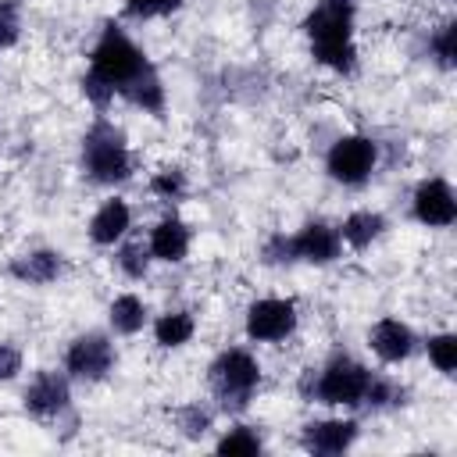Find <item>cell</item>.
Returning <instances> with one entry per match:
<instances>
[{"label":"cell","mask_w":457,"mask_h":457,"mask_svg":"<svg viewBox=\"0 0 457 457\" xmlns=\"http://www.w3.org/2000/svg\"><path fill=\"white\" fill-rule=\"evenodd\" d=\"M375 161H378V146L368 136H343V139L332 143V150L325 157V168H328V175L336 182L357 186V182H364L371 175Z\"/></svg>","instance_id":"8992f818"},{"label":"cell","mask_w":457,"mask_h":457,"mask_svg":"<svg viewBox=\"0 0 457 457\" xmlns=\"http://www.w3.org/2000/svg\"><path fill=\"white\" fill-rule=\"evenodd\" d=\"M150 189L161 196V200H179L186 193V171L182 168H161L154 179H150Z\"/></svg>","instance_id":"603a6c76"},{"label":"cell","mask_w":457,"mask_h":457,"mask_svg":"<svg viewBox=\"0 0 457 457\" xmlns=\"http://www.w3.org/2000/svg\"><path fill=\"white\" fill-rule=\"evenodd\" d=\"M21 371V350L11 343H0V382H11Z\"/></svg>","instance_id":"f1b7e54d"},{"label":"cell","mask_w":457,"mask_h":457,"mask_svg":"<svg viewBox=\"0 0 457 457\" xmlns=\"http://www.w3.org/2000/svg\"><path fill=\"white\" fill-rule=\"evenodd\" d=\"M118 264H121V271H125V275L143 278V275H146V264H150V246H143V243H129V246L121 250Z\"/></svg>","instance_id":"d4e9b609"},{"label":"cell","mask_w":457,"mask_h":457,"mask_svg":"<svg viewBox=\"0 0 457 457\" xmlns=\"http://www.w3.org/2000/svg\"><path fill=\"white\" fill-rule=\"evenodd\" d=\"M307 36H311V50L314 57L332 68V71H353L357 64V50H353V0H321L307 21H303Z\"/></svg>","instance_id":"6da1fadb"},{"label":"cell","mask_w":457,"mask_h":457,"mask_svg":"<svg viewBox=\"0 0 457 457\" xmlns=\"http://www.w3.org/2000/svg\"><path fill=\"white\" fill-rule=\"evenodd\" d=\"M143 325H146V307H143V300L132 296V293H121V296L111 303V328L121 332V336H136Z\"/></svg>","instance_id":"d6986e66"},{"label":"cell","mask_w":457,"mask_h":457,"mask_svg":"<svg viewBox=\"0 0 457 457\" xmlns=\"http://www.w3.org/2000/svg\"><path fill=\"white\" fill-rule=\"evenodd\" d=\"M371 339V350L382 357V361H403L411 350H414V332L400 321V318H382L371 325L368 332Z\"/></svg>","instance_id":"4fadbf2b"},{"label":"cell","mask_w":457,"mask_h":457,"mask_svg":"<svg viewBox=\"0 0 457 457\" xmlns=\"http://www.w3.org/2000/svg\"><path fill=\"white\" fill-rule=\"evenodd\" d=\"M414 218H418L421 225H432V228L453 225V218H457V200H453L450 182H443V179H425V182L414 189Z\"/></svg>","instance_id":"9c48e42d"},{"label":"cell","mask_w":457,"mask_h":457,"mask_svg":"<svg viewBox=\"0 0 457 457\" xmlns=\"http://www.w3.org/2000/svg\"><path fill=\"white\" fill-rule=\"evenodd\" d=\"M428 361H432L443 375H453V371H457V336H450V332L432 336V339H428Z\"/></svg>","instance_id":"44dd1931"},{"label":"cell","mask_w":457,"mask_h":457,"mask_svg":"<svg viewBox=\"0 0 457 457\" xmlns=\"http://www.w3.org/2000/svg\"><path fill=\"white\" fill-rule=\"evenodd\" d=\"M261 382V364L246 350H225L211 361V389L225 411H243Z\"/></svg>","instance_id":"5b68a950"},{"label":"cell","mask_w":457,"mask_h":457,"mask_svg":"<svg viewBox=\"0 0 457 457\" xmlns=\"http://www.w3.org/2000/svg\"><path fill=\"white\" fill-rule=\"evenodd\" d=\"M175 421H179V428H182L189 439H200V436L211 428V414H207V411H200L196 403H189V407L175 411Z\"/></svg>","instance_id":"cb8c5ba5"},{"label":"cell","mask_w":457,"mask_h":457,"mask_svg":"<svg viewBox=\"0 0 457 457\" xmlns=\"http://www.w3.org/2000/svg\"><path fill=\"white\" fill-rule=\"evenodd\" d=\"M146 68H150V61L143 57V50L121 29H114V25L104 29V36H100V43L93 46V57H89V75L93 79H100L107 89L121 93Z\"/></svg>","instance_id":"3957f363"},{"label":"cell","mask_w":457,"mask_h":457,"mask_svg":"<svg viewBox=\"0 0 457 457\" xmlns=\"http://www.w3.org/2000/svg\"><path fill=\"white\" fill-rule=\"evenodd\" d=\"M453 36H457V25H453V21H446V25L432 36V50H436V57H439L443 68H453V57H457V50H453Z\"/></svg>","instance_id":"4316f807"},{"label":"cell","mask_w":457,"mask_h":457,"mask_svg":"<svg viewBox=\"0 0 457 457\" xmlns=\"http://www.w3.org/2000/svg\"><path fill=\"white\" fill-rule=\"evenodd\" d=\"M121 96H129L136 107H143V111H150V114H161V111H164V86H161L154 64H150L136 82H129V86L121 89Z\"/></svg>","instance_id":"ac0fdd59"},{"label":"cell","mask_w":457,"mask_h":457,"mask_svg":"<svg viewBox=\"0 0 457 457\" xmlns=\"http://www.w3.org/2000/svg\"><path fill=\"white\" fill-rule=\"evenodd\" d=\"M382 228H386V218H382V214H375V211H353V214L343 221L339 239L350 243L353 250H364V246H371V243L382 236Z\"/></svg>","instance_id":"e0dca14e"},{"label":"cell","mask_w":457,"mask_h":457,"mask_svg":"<svg viewBox=\"0 0 457 457\" xmlns=\"http://www.w3.org/2000/svg\"><path fill=\"white\" fill-rule=\"evenodd\" d=\"M114 364V346L104 332H86L79 336L71 346H68V357H64V368L75 375V378H86V382H100L107 378Z\"/></svg>","instance_id":"ba28073f"},{"label":"cell","mask_w":457,"mask_h":457,"mask_svg":"<svg viewBox=\"0 0 457 457\" xmlns=\"http://www.w3.org/2000/svg\"><path fill=\"white\" fill-rule=\"evenodd\" d=\"M129 221H132L129 204H125V200H107V204L93 214V221H89V239L100 243V246H111L114 239H121V236L129 232Z\"/></svg>","instance_id":"9a60e30c"},{"label":"cell","mask_w":457,"mask_h":457,"mask_svg":"<svg viewBox=\"0 0 457 457\" xmlns=\"http://www.w3.org/2000/svg\"><path fill=\"white\" fill-rule=\"evenodd\" d=\"M150 257H157V261H168V264H175V261H182L186 253H189V228L179 221V218H164L154 232H150Z\"/></svg>","instance_id":"5bb4252c"},{"label":"cell","mask_w":457,"mask_h":457,"mask_svg":"<svg viewBox=\"0 0 457 457\" xmlns=\"http://www.w3.org/2000/svg\"><path fill=\"white\" fill-rule=\"evenodd\" d=\"M21 32V14H18V0H0V46L18 43Z\"/></svg>","instance_id":"484cf974"},{"label":"cell","mask_w":457,"mask_h":457,"mask_svg":"<svg viewBox=\"0 0 457 457\" xmlns=\"http://www.w3.org/2000/svg\"><path fill=\"white\" fill-rule=\"evenodd\" d=\"M357 439V421H311L303 425V450L311 453H343Z\"/></svg>","instance_id":"7c38bea8"},{"label":"cell","mask_w":457,"mask_h":457,"mask_svg":"<svg viewBox=\"0 0 457 457\" xmlns=\"http://www.w3.org/2000/svg\"><path fill=\"white\" fill-rule=\"evenodd\" d=\"M296 328V303L293 300H257L246 311V336L257 343H278Z\"/></svg>","instance_id":"52a82bcc"},{"label":"cell","mask_w":457,"mask_h":457,"mask_svg":"<svg viewBox=\"0 0 457 457\" xmlns=\"http://www.w3.org/2000/svg\"><path fill=\"white\" fill-rule=\"evenodd\" d=\"M218 453H261V436L246 425L232 428L228 436L218 439Z\"/></svg>","instance_id":"7402d4cb"},{"label":"cell","mask_w":457,"mask_h":457,"mask_svg":"<svg viewBox=\"0 0 457 457\" xmlns=\"http://www.w3.org/2000/svg\"><path fill=\"white\" fill-rule=\"evenodd\" d=\"M25 411H32L36 418H54L68 407L71 400V389H68V378L57 375V371H39L32 378V386L25 389Z\"/></svg>","instance_id":"8fae6325"},{"label":"cell","mask_w":457,"mask_h":457,"mask_svg":"<svg viewBox=\"0 0 457 457\" xmlns=\"http://www.w3.org/2000/svg\"><path fill=\"white\" fill-rule=\"evenodd\" d=\"M339 232L325 221H311L303 225L296 236H289V250H293V261H307V264H328L339 257Z\"/></svg>","instance_id":"30bf717a"},{"label":"cell","mask_w":457,"mask_h":457,"mask_svg":"<svg viewBox=\"0 0 457 457\" xmlns=\"http://www.w3.org/2000/svg\"><path fill=\"white\" fill-rule=\"evenodd\" d=\"M82 164L93 182H104V186L125 182L132 171V161H129L121 129H114L111 121H93L89 132L82 136Z\"/></svg>","instance_id":"277c9868"},{"label":"cell","mask_w":457,"mask_h":457,"mask_svg":"<svg viewBox=\"0 0 457 457\" xmlns=\"http://www.w3.org/2000/svg\"><path fill=\"white\" fill-rule=\"evenodd\" d=\"M368 382H371V371L364 364H357L353 357H343L339 353L318 375H314V368H307L300 389L311 400H321V403H332V407H353V403L364 400Z\"/></svg>","instance_id":"7a4b0ae2"},{"label":"cell","mask_w":457,"mask_h":457,"mask_svg":"<svg viewBox=\"0 0 457 457\" xmlns=\"http://www.w3.org/2000/svg\"><path fill=\"white\" fill-rule=\"evenodd\" d=\"M193 328H196L193 325V314H186V311H168V314H161L154 321V336H157L161 346H182V343H189Z\"/></svg>","instance_id":"ffe728a7"},{"label":"cell","mask_w":457,"mask_h":457,"mask_svg":"<svg viewBox=\"0 0 457 457\" xmlns=\"http://www.w3.org/2000/svg\"><path fill=\"white\" fill-rule=\"evenodd\" d=\"M182 0H125V11L132 18H157V14H171Z\"/></svg>","instance_id":"83f0119b"},{"label":"cell","mask_w":457,"mask_h":457,"mask_svg":"<svg viewBox=\"0 0 457 457\" xmlns=\"http://www.w3.org/2000/svg\"><path fill=\"white\" fill-rule=\"evenodd\" d=\"M11 275L29 282V286H43V282H54L61 275V253L54 250H32L25 257H14L11 261Z\"/></svg>","instance_id":"2e32d148"}]
</instances>
